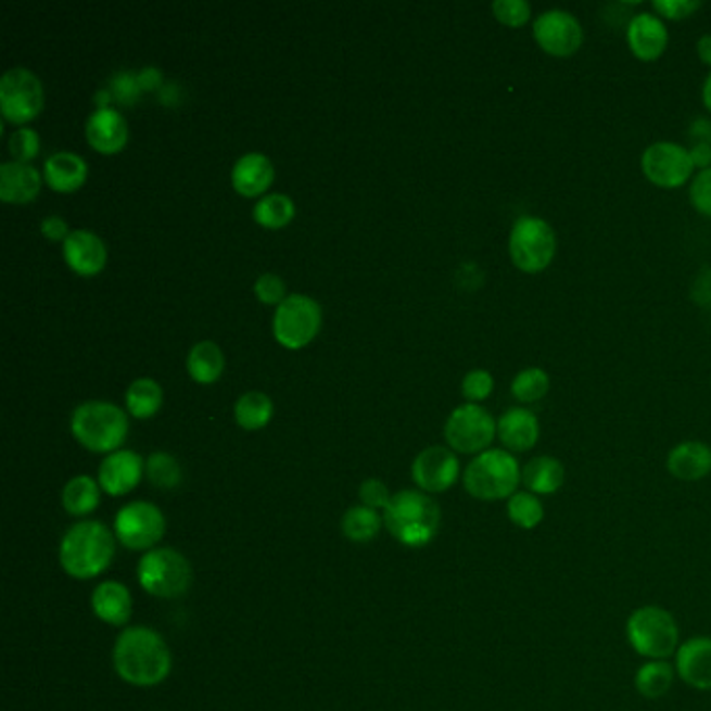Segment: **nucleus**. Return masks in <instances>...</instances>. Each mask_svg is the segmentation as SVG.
Returning <instances> with one entry per match:
<instances>
[{
  "label": "nucleus",
  "mask_w": 711,
  "mask_h": 711,
  "mask_svg": "<svg viewBox=\"0 0 711 711\" xmlns=\"http://www.w3.org/2000/svg\"><path fill=\"white\" fill-rule=\"evenodd\" d=\"M45 182L56 192H74L88 178L86 158L72 151H56L45 161Z\"/></svg>",
  "instance_id": "393cba45"
},
{
  "label": "nucleus",
  "mask_w": 711,
  "mask_h": 711,
  "mask_svg": "<svg viewBox=\"0 0 711 711\" xmlns=\"http://www.w3.org/2000/svg\"><path fill=\"white\" fill-rule=\"evenodd\" d=\"M676 676V668L668 659H651L636 670L634 686L645 699H661L672 690Z\"/></svg>",
  "instance_id": "cd10ccee"
},
{
  "label": "nucleus",
  "mask_w": 711,
  "mask_h": 711,
  "mask_svg": "<svg viewBox=\"0 0 711 711\" xmlns=\"http://www.w3.org/2000/svg\"><path fill=\"white\" fill-rule=\"evenodd\" d=\"M626 36H629L631 51L643 61L658 59L668 45V29L663 26V22L651 13L634 15L626 29Z\"/></svg>",
  "instance_id": "b1692460"
},
{
  "label": "nucleus",
  "mask_w": 711,
  "mask_h": 711,
  "mask_svg": "<svg viewBox=\"0 0 711 711\" xmlns=\"http://www.w3.org/2000/svg\"><path fill=\"white\" fill-rule=\"evenodd\" d=\"M274 337L290 351L312 343L321 328V307L307 294H289L274 314Z\"/></svg>",
  "instance_id": "6e6552de"
},
{
  "label": "nucleus",
  "mask_w": 711,
  "mask_h": 711,
  "mask_svg": "<svg viewBox=\"0 0 711 711\" xmlns=\"http://www.w3.org/2000/svg\"><path fill=\"white\" fill-rule=\"evenodd\" d=\"M165 516L155 503L132 500L115 516L113 532L117 541L130 551H151L165 536Z\"/></svg>",
  "instance_id": "9d476101"
},
{
  "label": "nucleus",
  "mask_w": 711,
  "mask_h": 711,
  "mask_svg": "<svg viewBox=\"0 0 711 711\" xmlns=\"http://www.w3.org/2000/svg\"><path fill=\"white\" fill-rule=\"evenodd\" d=\"M144 475L158 491H174L182 482V468L172 453L155 450L144 464Z\"/></svg>",
  "instance_id": "f704fd0d"
},
{
  "label": "nucleus",
  "mask_w": 711,
  "mask_h": 711,
  "mask_svg": "<svg viewBox=\"0 0 711 711\" xmlns=\"http://www.w3.org/2000/svg\"><path fill=\"white\" fill-rule=\"evenodd\" d=\"M9 151L13 155V161L29 163L40 153V136L31 128H20L9 138Z\"/></svg>",
  "instance_id": "4c0bfd02"
},
{
  "label": "nucleus",
  "mask_w": 711,
  "mask_h": 711,
  "mask_svg": "<svg viewBox=\"0 0 711 711\" xmlns=\"http://www.w3.org/2000/svg\"><path fill=\"white\" fill-rule=\"evenodd\" d=\"M72 434L79 445L92 453L119 450L128 430V414L111 401H86L72 414Z\"/></svg>",
  "instance_id": "20e7f679"
},
{
  "label": "nucleus",
  "mask_w": 711,
  "mask_h": 711,
  "mask_svg": "<svg viewBox=\"0 0 711 711\" xmlns=\"http://www.w3.org/2000/svg\"><path fill=\"white\" fill-rule=\"evenodd\" d=\"M45 176L29 163L7 161L0 165V199L9 205H26L40 192Z\"/></svg>",
  "instance_id": "aec40b11"
},
{
  "label": "nucleus",
  "mask_w": 711,
  "mask_h": 711,
  "mask_svg": "<svg viewBox=\"0 0 711 711\" xmlns=\"http://www.w3.org/2000/svg\"><path fill=\"white\" fill-rule=\"evenodd\" d=\"M549 391V376L538 368L524 369L516 376L511 384V393L522 403L541 401Z\"/></svg>",
  "instance_id": "e433bc0d"
},
{
  "label": "nucleus",
  "mask_w": 711,
  "mask_h": 711,
  "mask_svg": "<svg viewBox=\"0 0 711 711\" xmlns=\"http://www.w3.org/2000/svg\"><path fill=\"white\" fill-rule=\"evenodd\" d=\"M144 459L130 448L109 453L99 466V484L111 497H124L132 493L144 475Z\"/></svg>",
  "instance_id": "dca6fc26"
},
{
  "label": "nucleus",
  "mask_w": 711,
  "mask_h": 711,
  "mask_svg": "<svg viewBox=\"0 0 711 711\" xmlns=\"http://www.w3.org/2000/svg\"><path fill=\"white\" fill-rule=\"evenodd\" d=\"M274 418V403L262 391H249L238 396L234 420L244 430H262Z\"/></svg>",
  "instance_id": "2f4dec72"
},
{
  "label": "nucleus",
  "mask_w": 711,
  "mask_h": 711,
  "mask_svg": "<svg viewBox=\"0 0 711 711\" xmlns=\"http://www.w3.org/2000/svg\"><path fill=\"white\" fill-rule=\"evenodd\" d=\"M495 380L486 369H474L470 371L461 382V393L468 401H484L493 393Z\"/></svg>",
  "instance_id": "79ce46f5"
},
{
  "label": "nucleus",
  "mask_w": 711,
  "mask_h": 711,
  "mask_svg": "<svg viewBox=\"0 0 711 711\" xmlns=\"http://www.w3.org/2000/svg\"><path fill=\"white\" fill-rule=\"evenodd\" d=\"M507 518L520 530H536L545 520L543 500L528 491H518L507 499Z\"/></svg>",
  "instance_id": "c9c22d12"
},
{
  "label": "nucleus",
  "mask_w": 711,
  "mask_h": 711,
  "mask_svg": "<svg viewBox=\"0 0 711 711\" xmlns=\"http://www.w3.org/2000/svg\"><path fill=\"white\" fill-rule=\"evenodd\" d=\"M411 478L418 488L436 495L448 491L459 478V459L453 448L428 447L414 459Z\"/></svg>",
  "instance_id": "4468645a"
},
{
  "label": "nucleus",
  "mask_w": 711,
  "mask_h": 711,
  "mask_svg": "<svg viewBox=\"0 0 711 711\" xmlns=\"http://www.w3.org/2000/svg\"><path fill=\"white\" fill-rule=\"evenodd\" d=\"M563 480L566 470L561 461L549 455L534 457L522 468V484L526 486L528 493L536 497L555 495L563 486Z\"/></svg>",
  "instance_id": "bb28decb"
},
{
  "label": "nucleus",
  "mask_w": 711,
  "mask_h": 711,
  "mask_svg": "<svg viewBox=\"0 0 711 711\" xmlns=\"http://www.w3.org/2000/svg\"><path fill=\"white\" fill-rule=\"evenodd\" d=\"M382 516L376 509H369L366 505H355L346 509L343 516V534L353 543H369L373 541L382 530Z\"/></svg>",
  "instance_id": "72a5a7b5"
},
{
  "label": "nucleus",
  "mask_w": 711,
  "mask_h": 711,
  "mask_svg": "<svg viewBox=\"0 0 711 711\" xmlns=\"http://www.w3.org/2000/svg\"><path fill=\"white\" fill-rule=\"evenodd\" d=\"M534 38L545 53L570 56L582 45V27L568 11H547L534 22Z\"/></svg>",
  "instance_id": "2eb2a0df"
},
{
  "label": "nucleus",
  "mask_w": 711,
  "mask_h": 711,
  "mask_svg": "<svg viewBox=\"0 0 711 711\" xmlns=\"http://www.w3.org/2000/svg\"><path fill=\"white\" fill-rule=\"evenodd\" d=\"M255 294L264 305H280L287 294V282L278 274H262L255 280Z\"/></svg>",
  "instance_id": "a19ab883"
},
{
  "label": "nucleus",
  "mask_w": 711,
  "mask_h": 711,
  "mask_svg": "<svg viewBox=\"0 0 711 711\" xmlns=\"http://www.w3.org/2000/svg\"><path fill=\"white\" fill-rule=\"evenodd\" d=\"M294 213H296L294 201L290 199L289 194H282V192L264 194L253 207L255 221L259 226H264V228H269V230L284 228L287 224L292 221Z\"/></svg>",
  "instance_id": "473e14b6"
},
{
  "label": "nucleus",
  "mask_w": 711,
  "mask_h": 711,
  "mask_svg": "<svg viewBox=\"0 0 711 711\" xmlns=\"http://www.w3.org/2000/svg\"><path fill=\"white\" fill-rule=\"evenodd\" d=\"M138 84L142 90H157L163 88V74L158 72L157 67H144L138 72Z\"/></svg>",
  "instance_id": "de8ad7c7"
},
{
  "label": "nucleus",
  "mask_w": 711,
  "mask_h": 711,
  "mask_svg": "<svg viewBox=\"0 0 711 711\" xmlns=\"http://www.w3.org/2000/svg\"><path fill=\"white\" fill-rule=\"evenodd\" d=\"M690 157H693L695 167H706V169H708V165L711 163V144H708V142L697 144V147L690 151Z\"/></svg>",
  "instance_id": "09e8293b"
},
{
  "label": "nucleus",
  "mask_w": 711,
  "mask_h": 711,
  "mask_svg": "<svg viewBox=\"0 0 711 711\" xmlns=\"http://www.w3.org/2000/svg\"><path fill=\"white\" fill-rule=\"evenodd\" d=\"M359 499H361V505H366L369 509H384L391 505V493L386 488V484L378 478H369V480H364L361 486H359Z\"/></svg>",
  "instance_id": "37998d69"
},
{
  "label": "nucleus",
  "mask_w": 711,
  "mask_h": 711,
  "mask_svg": "<svg viewBox=\"0 0 711 711\" xmlns=\"http://www.w3.org/2000/svg\"><path fill=\"white\" fill-rule=\"evenodd\" d=\"M140 586L158 599H178L192 584V566L185 555L169 547H155L138 561Z\"/></svg>",
  "instance_id": "0eeeda50"
},
{
  "label": "nucleus",
  "mask_w": 711,
  "mask_h": 711,
  "mask_svg": "<svg viewBox=\"0 0 711 711\" xmlns=\"http://www.w3.org/2000/svg\"><path fill=\"white\" fill-rule=\"evenodd\" d=\"M45 109L40 78L26 67H11L0 78V111L9 124H27Z\"/></svg>",
  "instance_id": "9b49d317"
},
{
  "label": "nucleus",
  "mask_w": 711,
  "mask_h": 711,
  "mask_svg": "<svg viewBox=\"0 0 711 711\" xmlns=\"http://www.w3.org/2000/svg\"><path fill=\"white\" fill-rule=\"evenodd\" d=\"M40 230H42L45 238H49V240H63V242H65V238L69 237V232H72L67 228V221L63 217H59V215L45 217Z\"/></svg>",
  "instance_id": "49530a36"
},
{
  "label": "nucleus",
  "mask_w": 711,
  "mask_h": 711,
  "mask_svg": "<svg viewBox=\"0 0 711 711\" xmlns=\"http://www.w3.org/2000/svg\"><path fill=\"white\" fill-rule=\"evenodd\" d=\"M172 651L165 638L149 626H130L117 636L113 668L128 685L157 686L172 674Z\"/></svg>",
  "instance_id": "f257e3e1"
},
{
  "label": "nucleus",
  "mask_w": 711,
  "mask_h": 711,
  "mask_svg": "<svg viewBox=\"0 0 711 711\" xmlns=\"http://www.w3.org/2000/svg\"><path fill=\"white\" fill-rule=\"evenodd\" d=\"M274 178V163L264 153H246L232 167V186L242 196H264Z\"/></svg>",
  "instance_id": "4be33fe9"
},
{
  "label": "nucleus",
  "mask_w": 711,
  "mask_h": 711,
  "mask_svg": "<svg viewBox=\"0 0 711 711\" xmlns=\"http://www.w3.org/2000/svg\"><path fill=\"white\" fill-rule=\"evenodd\" d=\"M101 484L99 480L90 478V475H76L72 478L61 493V503L63 509L74 516V518H86L92 511H97L99 503H101Z\"/></svg>",
  "instance_id": "c85d7f7f"
},
{
  "label": "nucleus",
  "mask_w": 711,
  "mask_h": 711,
  "mask_svg": "<svg viewBox=\"0 0 711 711\" xmlns=\"http://www.w3.org/2000/svg\"><path fill=\"white\" fill-rule=\"evenodd\" d=\"M538 420L536 416L524 409V407H513L509 411H505L497 422V436L505 448L516 450V453H524L530 450L538 443Z\"/></svg>",
  "instance_id": "5701e85b"
},
{
  "label": "nucleus",
  "mask_w": 711,
  "mask_h": 711,
  "mask_svg": "<svg viewBox=\"0 0 711 711\" xmlns=\"http://www.w3.org/2000/svg\"><path fill=\"white\" fill-rule=\"evenodd\" d=\"M90 606L101 622L111 626H126L132 618V593L117 580H105L94 588Z\"/></svg>",
  "instance_id": "412c9836"
},
{
  "label": "nucleus",
  "mask_w": 711,
  "mask_h": 711,
  "mask_svg": "<svg viewBox=\"0 0 711 711\" xmlns=\"http://www.w3.org/2000/svg\"><path fill=\"white\" fill-rule=\"evenodd\" d=\"M224 368H226L224 353H221L219 344H215L213 341H201L188 351L186 369H188L190 378L199 384H213L221 376Z\"/></svg>",
  "instance_id": "c756f323"
},
{
  "label": "nucleus",
  "mask_w": 711,
  "mask_h": 711,
  "mask_svg": "<svg viewBox=\"0 0 711 711\" xmlns=\"http://www.w3.org/2000/svg\"><path fill=\"white\" fill-rule=\"evenodd\" d=\"M626 636L640 658L670 659L681 647V631L676 618L659 606L634 609L626 622Z\"/></svg>",
  "instance_id": "423d86ee"
},
{
  "label": "nucleus",
  "mask_w": 711,
  "mask_h": 711,
  "mask_svg": "<svg viewBox=\"0 0 711 711\" xmlns=\"http://www.w3.org/2000/svg\"><path fill=\"white\" fill-rule=\"evenodd\" d=\"M63 259L79 276H97L106 264L105 242L92 230H72L63 242Z\"/></svg>",
  "instance_id": "a211bd4d"
},
{
  "label": "nucleus",
  "mask_w": 711,
  "mask_h": 711,
  "mask_svg": "<svg viewBox=\"0 0 711 711\" xmlns=\"http://www.w3.org/2000/svg\"><path fill=\"white\" fill-rule=\"evenodd\" d=\"M653 7L668 20H685L701 7V2L699 0H656Z\"/></svg>",
  "instance_id": "a18cd8bd"
},
{
  "label": "nucleus",
  "mask_w": 711,
  "mask_h": 711,
  "mask_svg": "<svg viewBox=\"0 0 711 711\" xmlns=\"http://www.w3.org/2000/svg\"><path fill=\"white\" fill-rule=\"evenodd\" d=\"M86 140L90 147L103 155H115L128 144V122L113 109H94L86 119Z\"/></svg>",
  "instance_id": "f3484780"
},
{
  "label": "nucleus",
  "mask_w": 711,
  "mask_h": 711,
  "mask_svg": "<svg viewBox=\"0 0 711 711\" xmlns=\"http://www.w3.org/2000/svg\"><path fill=\"white\" fill-rule=\"evenodd\" d=\"M643 172L645 176L661 188H678L686 185L695 163L690 151L674 142H656L643 153Z\"/></svg>",
  "instance_id": "ddd939ff"
},
{
  "label": "nucleus",
  "mask_w": 711,
  "mask_h": 711,
  "mask_svg": "<svg viewBox=\"0 0 711 711\" xmlns=\"http://www.w3.org/2000/svg\"><path fill=\"white\" fill-rule=\"evenodd\" d=\"M441 507L423 491H401L393 495L384 511V526L405 547L418 549L430 545L441 528Z\"/></svg>",
  "instance_id": "7ed1b4c3"
},
{
  "label": "nucleus",
  "mask_w": 711,
  "mask_h": 711,
  "mask_svg": "<svg viewBox=\"0 0 711 711\" xmlns=\"http://www.w3.org/2000/svg\"><path fill=\"white\" fill-rule=\"evenodd\" d=\"M522 484L518 459L503 448H488L475 455L464 472L466 491L478 500H503L513 497Z\"/></svg>",
  "instance_id": "39448f33"
},
{
  "label": "nucleus",
  "mask_w": 711,
  "mask_h": 711,
  "mask_svg": "<svg viewBox=\"0 0 711 711\" xmlns=\"http://www.w3.org/2000/svg\"><path fill=\"white\" fill-rule=\"evenodd\" d=\"M109 92H111L113 101H117L122 105H132L142 92V88L138 84V74H132V72L115 74L109 84Z\"/></svg>",
  "instance_id": "58836bf2"
},
{
  "label": "nucleus",
  "mask_w": 711,
  "mask_h": 711,
  "mask_svg": "<svg viewBox=\"0 0 711 711\" xmlns=\"http://www.w3.org/2000/svg\"><path fill=\"white\" fill-rule=\"evenodd\" d=\"M676 674L685 685L711 690V636H695L676 651Z\"/></svg>",
  "instance_id": "6ab92c4d"
},
{
  "label": "nucleus",
  "mask_w": 711,
  "mask_h": 711,
  "mask_svg": "<svg viewBox=\"0 0 711 711\" xmlns=\"http://www.w3.org/2000/svg\"><path fill=\"white\" fill-rule=\"evenodd\" d=\"M497 436V422L493 416L475 405L466 403L453 409L445 423V441L448 448L464 455H480L493 445Z\"/></svg>",
  "instance_id": "f8f14e48"
},
{
  "label": "nucleus",
  "mask_w": 711,
  "mask_h": 711,
  "mask_svg": "<svg viewBox=\"0 0 711 711\" xmlns=\"http://www.w3.org/2000/svg\"><path fill=\"white\" fill-rule=\"evenodd\" d=\"M697 53H699L703 63L711 65V34L703 36V38L699 40V45H697Z\"/></svg>",
  "instance_id": "8fccbe9b"
},
{
  "label": "nucleus",
  "mask_w": 711,
  "mask_h": 711,
  "mask_svg": "<svg viewBox=\"0 0 711 711\" xmlns=\"http://www.w3.org/2000/svg\"><path fill=\"white\" fill-rule=\"evenodd\" d=\"M117 547V536L113 530L97 522L84 520L69 528L59 547V561L67 576L76 580H90L101 576L109 570Z\"/></svg>",
  "instance_id": "f03ea898"
},
{
  "label": "nucleus",
  "mask_w": 711,
  "mask_h": 711,
  "mask_svg": "<svg viewBox=\"0 0 711 711\" xmlns=\"http://www.w3.org/2000/svg\"><path fill=\"white\" fill-rule=\"evenodd\" d=\"M554 228L538 217H520L509 237V255L518 269L538 274L554 262Z\"/></svg>",
  "instance_id": "1a4fd4ad"
},
{
  "label": "nucleus",
  "mask_w": 711,
  "mask_h": 711,
  "mask_svg": "<svg viewBox=\"0 0 711 711\" xmlns=\"http://www.w3.org/2000/svg\"><path fill=\"white\" fill-rule=\"evenodd\" d=\"M690 201L695 210L711 217V167L703 169L690 186Z\"/></svg>",
  "instance_id": "c03bdc74"
},
{
  "label": "nucleus",
  "mask_w": 711,
  "mask_h": 711,
  "mask_svg": "<svg viewBox=\"0 0 711 711\" xmlns=\"http://www.w3.org/2000/svg\"><path fill=\"white\" fill-rule=\"evenodd\" d=\"M703 103L711 111V74L710 78L706 79V86H703Z\"/></svg>",
  "instance_id": "3c124183"
},
{
  "label": "nucleus",
  "mask_w": 711,
  "mask_h": 711,
  "mask_svg": "<svg viewBox=\"0 0 711 711\" xmlns=\"http://www.w3.org/2000/svg\"><path fill=\"white\" fill-rule=\"evenodd\" d=\"M668 472L683 482L703 480L711 472V448L699 441H686L668 455Z\"/></svg>",
  "instance_id": "a878e982"
},
{
  "label": "nucleus",
  "mask_w": 711,
  "mask_h": 711,
  "mask_svg": "<svg viewBox=\"0 0 711 711\" xmlns=\"http://www.w3.org/2000/svg\"><path fill=\"white\" fill-rule=\"evenodd\" d=\"M493 13L500 24L520 27L530 20V4L526 0H497L493 2Z\"/></svg>",
  "instance_id": "ea45409f"
},
{
  "label": "nucleus",
  "mask_w": 711,
  "mask_h": 711,
  "mask_svg": "<svg viewBox=\"0 0 711 711\" xmlns=\"http://www.w3.org/2000/svg\"><path fill=\"white\" fill-rule=\"evenodd\" d=\"M163 405V389L153 378H138L126 391L128 414L136 420H149Z\"/></svg>",
  "instance_id": "7c9ffc66"
}]
</instances>
